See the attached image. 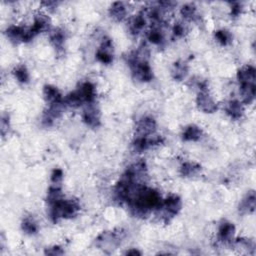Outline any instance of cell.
I'll return each mask as SVG.
<instances>
[{
	"instance_id": "obj_14",
	"label": "cell",
	"mask_w": 256,
	"mask_h": 256,
	"mask_svg": "<svg viewBox=\"0 0 256 256\" xmlns=\"http://www.w3.org/2000/svg\"><path fill=\"white\" fill-rule=\"evenodd\" d=\"M237 80L240 86L254 85L256 81V70L252 65H245L237 72Z\"/></svg>"
},
{
	"instance_id": "obj_26",
	"label": "cell",
	"mask_w": 256,
	"mask_h": 256,
	"mask_svg": "<svg viewBox=\"0 0 256 256\" xmlns=\"http://www.w3.org/2000/svg\"><path fill=\"white\" fill-rule=\"evenodd\" d=\"M202 134L203 132L200 129V127L192 124L185 128L182 133V138L184 141H198L202 137Z\"/></svg>"
},
{
	"instance_id": "obj_35",
	"label": "cell",
	"mask_w": 256,
	"mask_h": 256,
	"mask_svg": "<svg viewBox=\"0 0 256 256\" xmlns=\"http://www.w3.org/2000/svg\"><path fill=\"white\" fill-rule=\"evenodd\" d=\"M8 128H9V117H8V115H3L2 120H1L2 135H4L6 133V131H8Z\"/></svg>"
},
{
	"instance_id": "obj_36",
	"label": "cell",
	"mask_w": 256,
	"mask_h": 256,
	"mask_svg": "<svg viewBox=\"0 0 256 256\" xmlns=\"http://www.w3.org/2000/svg\"><path fill=\"white\" fill-rule=\"evenodd\" d=\"M42 4L45 5V7H46L47 9H49V10H52V9H54V8H56V6H57V2H54V1L42 2Z\"/></svg>"
},
{
	"instance_id": "obj_3",
	"label": "cell",
	"mask_w": 256,
	"mask_h": 256,
	"mask_svg": "<svg viewBox=\"0 0 256 256\" xmlns=\"http://www.w3.org/2000/svg\"><path fill=\"white\" fill-rule=\"evenodd\" d=\"M49 206V217L54 223L58 222L61 219H70L75 217L80 210V206L76 200L65 198H62L58 202Z\"/></svg>"
},
{
	"instance_id": "obj_6",
	"label": "cell",
	"mask_w": 256,
	"mask_h": 256,
	"mask_svg": "<svg viewBox=\"0 0 256 256\" xmlns=\"http://www.w3.org/2000/svg\"><path fill=\"white\" fill-rule=\"evenodd\" d=\"M181 207H182V202L180 197L178 195L171 194L165 200L162 201V204L159 207V209L161 208L164 219H165L166 221H168L169 219L173 218L179 213Z\"/></svg>"
},
{
	"instance_id": "obj_2",
	"label": "cell",
	"mask_w": 256,
	"mask_h": 256,
	"mask_svg": "<svg viewBox=\"0 0 256 256\" xmlns=\"http://www.w3.org/2000/svg\"><path fill=\"white\" fill-rule=\"evenodd\" d=\"M149 51L147 46L142 45L128 56V65L132 76L140 82H149L153 79V72L148 63Z\"/></svg>"
},
{
	"instance_id": "obj_7",
	"label": "cell",
	"mask_w": 256,
	"mask_h": 256,
	"mask_svg": "<svg viewBox=\"0 0 256 256\" xmlns=\"http://www.w3.org/2000/svg\"><path fill=\"white\" fill-rule=\"evenodd\" d=\"M164 139L161 136H147V137H140L136 136L135 140L132 143L133 149L136 152H143L147 149H150L154 146L162 144Z\"/></svg>"
},
{
	"instance_id": "obj_20",
	"label": "cell",
	"mask_w": 256,
	"mask_h": 256,
	"mask_svg": "<svg viewBox=\"0 0 256 256\" xmlns=\"http://www.w3.org/2000/svg\"><path fill=\"white\" fill-rule=\"evenodd\" d=\"M66 39V33L62 28L53 29L50 33V43L57 51H62Z\"/></svg>"
},
{
	"instance_id": "obj_4",
	"label": "cell",
	"mask_w": 256,
	"mask_h": 256,
	"mask_svg": "<svg viewBox=\"0 0 256 256\" xmlns=\"http://www.w3.org/2000/svg\"><path fill=\"white\" fill-rule=\"evenodd\" d=\"M200 87L201 88L196 97V104L198 108L205 113H214L218 109L216 101L213 99L205 85H201Z\"/></svg>"
},
{
	"instance_id": "obj_1",
	"label": "cell",
	"mask_w": 256,
	"mask_h": 256,
	"mask_svg": "<svg viewBox=\"0 0 256 256\" xmlns=\"http://www.w3.org/2000/svg\"><path fill=\"white\" fill-rule=\"evenodd\" d=\"M131 212L136 216H146L154 209H159L162 204L161 195L153 188L142 186L127 203Z\"/></svg>"
},
{
	"instance_id": "obj_27",
	"label": "cell",
	"mask_w": 256,
	"mask_h": 256,
	"mask_svg": "<svg viewBox=\"0 0 256 256\" xmlns=\"http://www.w3.org/2000/svg\"><path fill=\"white\" fill-rule=\"evenodd\" d=\"M180 14L187 21H197L199 19L197 8L192 3H188L182 6L180 9Z\"/></svg>"
},
{
	"instance_id": "obj_9",
	"label": "cell",
	"mask_w": 256,
	"mask_h": 256,
	"mask_svg": "<svg viewBox=\"0 0 256 256\" xmlns=\"http://www.w3.org/2000/svg\"><path fill=\"white\" fill-rule=\"evenodd\" d=\"M96 58L102 64H110L113 61V45L110 38H103L96 51Z\"/></svg>"
},
{
	"instance_id": "obj_5",
	"label": "cell",
	"mask_w": 256,
	"mask_h": 256,
	"mask_svg": "<svg viewBox=\"0 0 256 256\" xmlns=\"http://www.w3.org/2000/svg\"><path fill=\"white\" fill-rule=\"evenodd\" d=\"M7 38L14 44H18L20 42H29L35 36L33 35L30 27H23L11 25L6 29Z\"/></svg>"
},
{
	"instance_id": "obj_10",
	"label": "cell",
	"mask_w": 256,
	"mask_h": 256,
	"mask_svg": "<svg viewBox=\"0 0 256 256\" xmlns=\"http://www.w3.org/2000/svg\"><path fill=\"white\" fill-rule=\"evenodd\" d=\"M82 119L87 126L96 128L100 125V121H101L100 110L95 105H93V103L87 104V106L85 107L82 112Z\"/></svg>"
},
{
	"instance_id": "obj_21",
	"label": "cell",
	"mask_w": 256,
	"mask_h": 256,
	"mask_svg": "<svg viewBox=\"0 0 256 256\" xmlns=\"http://www.w3.org/2000/svg\"><path fill=\"white\" fill-rule=\"evenodd\" d=\"M256 206V198L254 191L248 192L244 198L241 200L239 204V212L241 214H250L253 213Z\"/></svg>"
},
{
	"instance_id": "obj_17",
	"label": "cell",
	"mask_w": 256,
	"mask_h": 256,
	"mask_svg": "<svg viewBox=\"0 0 256 256\" xmlns=\"http://www.w3.org/2000/svg\"><path fill=\"white\" fill-rule=\"evenodd\" d=\"M50 28V19L46 14L39 13L35 16L33 25L30 27L34 36H37L38 34L47 31Z\"/></svg>"
},
{
	"instance_id": "obj_15",
	"label": "cell",
	"mask_w": 256,
	"mask_h": 256,
	"mask_svg": "<svg viewBox=\"0 0 256 256\" xmlns=\"http://www.w3.org/2000/svg\"><path fill=\"white\" fill-rule=\"evenodd\" d=\"M146 23H147V17H146L144 10H142L130 18L128 21V29L131 34L138 35L144 29Z\"/></svg>"
},
{
	"instance_id": "obj_18",
	"label": "cell",
	"mask_w": 256,
	"mask_h": 256,
	"mask_svg": "<svg viewBox=\"0 0 256 256\" xmlns=\"http://www.w3.org/2000/svg\"><path fill=\"white\" fill-rule=\"evenodd\" d=\"M235 234V226L231 222L224 221L218 229V239L222 243H230Z\"/></svg>"
},
{
	"instance_id": "obj_12",
	"label": "cell",
	"mask_w": 256,
	"mask_h": 256,
	"mask_svg": "<svg viewBox=\"0 0 256 256\" xmlns=\"http://www.w3.org/2000/svg\"><path fill=\"white\" fill-rule=\"evenodd\" d=\"M64 101L61 103H54L50 104L49 108L44 112L43 117H42V123L45 126H51L53 123L55 122L60 116L62 115L63 108H64Z\"/></svg>"
},
{
	"instance_id": "obj_24",
	"label": "cell",
	"mask_w": 256,
	"mask_h": 256,
	"mask_svg": "<svg viewBox=\"0 0 256 256\" xmlns=\"http://www.w3.org/2000/svg\"><path fill=\"white\" fill-rule=\"evenodd\" d=\"M201 171V166L195 162H184L180 167V174L182 177H194Z\"/></svg>"
},
{
	"instance_id": "obj_16",
	"label": "cell",
	"mask_w": 256,
	"mask_h": 256,
	"mask_svg": "<svg viewBox=\"0 0 256 256\" xmlns=\"http://www.w3.org/2000/svg\"><path fill=\"white\" fill-rule=\"evenodd\" d=\"M225 112L233 120H239L244 114L243 103L238 100H229L225 104Z\"/></svg>"
},
{
	"instance_id": "obj_30",
	"label": "cell",
	"mask_w": 256,
	"mask_h": 256,
	"mask_svg": "<svg viewBox=\"0 0 256 256\" xmlns=\"http://www.w3.org/2000/svg\"><path fill=\"white\" fill-rule=\"evenodd\" d=\"M13 74L20 83H27L29 80V72L25 65H19L14 68Z\"/></svg>"
},
{
	"instance_id": "obj_34",
	"label": "cell",
	"mask_w": 256,
	"mask_h": 256,
	"mask_svg": "<svg viewBox=\"0 0 256 256\" xmlns=\"http://www.w3.org/2000/svg\"><path fill=\"white\" fill-rule=\"evenodd\" d=\"M46 255H52V256H57V255H62L64 251L60 246H52L50 248H47L44 252Z\"/></svg>"
},
{
	"instance_id": "obj_19",
	"label": "cell",
	"mask_w": 256,
	"mask_h": 256,
	"mask_svg": "<svg viewBox=\"0 0 256 256\" xmlns=\"http://www.w3.org/2000/svg\"><path fill=\"white\" fill-rule=\"evenodd\" d=\"M43 96L47 103L54 104V103H61L64 100L62 99V95L60 91L52 85H45L43 88Z\"/></svg>"
},
{
	"instance_id": "obj_37",
	"label": "cell",
	"mask_w": 256,
	"mask_h": 256,
	"mask_svg": "<svg viewBox=\"0 0 256 256\" xmlns=\"http://www.w3.org/2000/svg\"><path fill=\"white\" fill-rule=\"evenodd\" d=\"M125 254L126 255H141V252L138 251L137 249H130V250H127Z\"/></svg>"
},
{
	"instance_id": "obj_31",
	"label": "cell",
	"mask_w": 256,
	"mask_h": 256,
	"mask_svg": "<svg viewBox=\"0 0 256 256\" xmlns=\"http://www.w3.org/2000/svg\"><path fill=\"white\" fill-rule=\"evenodd\" d=\"M172 32L175 37H178V38L183 37V36H185L188 32V27L183 22H177L174 24L172 28Z\"/></svg>"
},
{
	"instance_id": "obj_22",
	"label": "cell",
	"mask_w": 256,
	"mask_h": 256,
	"mask_svg": "<svg viewBox=\"0 0 256 256\" xmlns=\"http://www.w3.org/2000/svg\"><path fill=\"white\" fill-rule=\"evenodd\" d=\"M188 74V65L184 61H176L174 62L172 69H171V75L174 80L182 81L184 80Z\"/></svg>"
},
{
	"instance_id": "obj_13",
	"label": "cell",
	"mask_w": 256,
	"mask_h": 256,
	"mask_svg": "<svg viewBox=\"0 0 256 256\" xmlns=\"http://www.w3.org/2000/svg\"><path fill=\"white\" fill-rule=\"evenodd\" d=\"M75 91L83 104H91L94 102L96 97V91L94 85L91 82H83Z\"/></svg>"
},
{
	"instance_id": "obj_8",
	"label": "cell",
	"mask_w": 256,
	"mask_h": 256,
	"mask_svg": "<svg viewBox=\"0 0 256 256\" xmlns=\"http://www.w3.org/2000/svg\"><path fill=\"white\" fill-rule=\"evenodd\" d=\"M156 127L157 124L153 117L144 116L136 124V135L140 137L151 136L156 131Z\"/></svg>"
},
{
	"instance_id": "obj_33",
	"label": "cell",
	"mask_w": 256,
	"mask_h": 256,
	"mask_svg": "<svg viewBox=\"0 0 256 256\" xmlns=\"http://www.w3.org/2000/svg\"><path fill=\"white\" fill-rule=\"evenodd\" d=\"M230 5H231L230 10H231V16L232 17H238L242 13V11H243L242 3L232 2V3H230Z\"/></svg>"
},
{
	"instance_id": "obj_11",
	"label": "cell",
	"mask_w": 256,
	"mask_h": 256,
	"mask_svg": "<svg viewBox=\"0 0 256 256\" xmlns=\"http://www.w3.org/2000/svg\"><path fill=\"white\" fill-rule=\"evenodd\" d=\"M122 239V232H103L96 239V245L101 249L115 247Z\"/></svg>"
},
{
	"instance_id": "obj_28",
	"label": "cell",
	"mask_w": 256,
	"mask_h": 256,
	"mask_svg": "<svg viewBox=\"0 0 256 256\" xmlns=\"http://www.w3.org/2000/svg\"><path fill=\"white\" fill-rule=\"evenodd\" d=\"M215 39L216 41L222 45V46H227L232 42V34L226 30V29H219L217 31H215Z\"/></svg>"
},
{
	"instance_id": "obj_29",
	"label": "cell",
	"mask_w": 256,
	"mask_h": 256,
	"mask_svg": "<svg viewBox=\"0 0 256 256\" xmlns=\"http://www.w3.org/2000/svg\"><path fill=\"white\" fill-rule=\"evenodd\" d=\"M21 227H22V230L26 234H29V235L37 233L38 231V225L31 216H27L23 219Z\"/></svg>"
},
{
	"instance_id": "obj_23",
	"label": "cell",
	"mask_w": 256,
	"mask_h": 256,
	"mask_svg": "<svg viewBox=\"0 0 256 256\" xmlns=\"http://www.w3.org/2000/svg\"><path fill=\"white\" fill-rule=\"evenodd\" d=\"M147 38L152 44L158 46L162 45L164 42H165V35H164L162 25L152 26V28L147 34Z\"/></svg>"
},
{
	"instance_id": "obj_32",
	"label": "cell",
	"mask_w": 256,
	"mask_h": 256,
	"mask_svg": "<svg viewBox=\"0 0 256 256\" xmlns=\"http://www.w3.org/2000/svg\"><path fill=\"white\" fill-rule=\"evenodd\" d=\"M63 179V171L60 168H55L51 173V183L52 185H59L61 184Z\"/></svg>"
},
{
	"instance_id": "obj_25",
	"label": "cell",
	"mask_w": 256,
	"mask_h": 256,
	"mask_svg": "<svg viewBox=\"0 0 256 256\" xmlns=\"http://www.w3.org/2000/svg\"><path fill=\"white\" fill-rule=\"evenodd\" d=\"M109 14L111 18H113L116 21H122L126 18L127 9L123 2H114L109 8Z\"/></svg>"
}]
</instances>
